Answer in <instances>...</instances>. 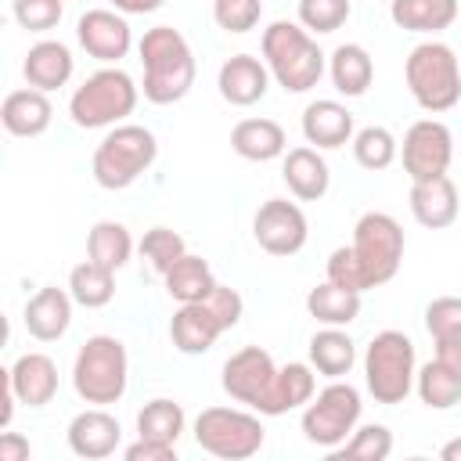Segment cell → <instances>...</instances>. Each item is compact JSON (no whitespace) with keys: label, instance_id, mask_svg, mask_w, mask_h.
Listing matches in <instances>:
<instances>
[{"label":"cell","instance_id":"obj_40","mask_svg":"<svg viewBox=\"0 0 461 461\" xmlns=\"http://www.w3.org/2000/svg\"><path fill=\"white\" fill-rule=\"evenodd\" d=\"M184 252H187V245H184V238H180L173 227H151V230H144V238H140V256L148 259V267H151L158 277H166L169 267H173Z\"/></svg>","mask_w":461,"mask_h":461},{"label":"cell","instance_id":"obj_31","mask_svg":"<svg viewBox=\"0 0 461 461\" xmlns=\"http://www.w3.org/2000/svg\"><path fill=\"white\" fill-rule=\"evenodd\" d=\"M306 313L321 324H331V328H346L360 317V292H349V288H339L331 281L324 285H313L306 292Z\"/></svg>","mask_w":461,"mask_h":461},{"label":"cell","instance_id":"obj_33","mask_svg":"<svg viewBox=\"0 0 461 461\" xmlns=\"http://www.w3.org/2000/svg\"><path fill=\"white\" fill-rule=\"evenodd\" d=\"M68 292L76 299V306H86V310H101L115 299V270L112 267H101L94 263L90 256L83 263L72 267L68 274Z\"/></svg>","mask_w":461,"mask_h":461},{"label":"cell","instance_id":"obj_29","mask_svg":"<svg viewBox=\"0 0 461 461\" xmlns=\"http://www.w3.org/2000/svg\"><path fill=\"white\" fill-rule=\"evenodd\" d=\"M162 281H166L169 299H176V303H205L212 295V288L220 285L216 274H212V267L202 256H194V252H184L169 267V274Z\"/></svg>","mask_w":461,"mask_h":461},{"label":"cell","instance_id":"obj_32","mask_svg":"<svg viewBox=\"0 0 461 461\" xmlns=\"http://www.w3.org/2000/svg\"><path fill=\"white\" fill-rule=\"evenodd\" d=\"M414 393L429 411H450L454 403H461V375L454 367H447L443 360H429L418 367L414 375Z\"/></svg>","mask_w":461,"mask_h":461},{"label":"cell","instance_id":"obj_30","mask_svg":"<svg viewBox=\"0 0 461 461\" xmlns=\"http://www.w3.org/2000/svg\"><path fill=\"white\" fill-rule=\"evenodd\" d=\"M310 364H313V371L324 375V378H342V375H349L353 364H357V346H353V339H349L342 328L324 324V328L310 339Z\"/></svg>","mask_w":461,"mask_h":461},{"label":"cell","instance_id":"obj_25","mask_svg":"<svg viewBox=\"0 0 461 461\" xmlns=\"http://www.w3.org/2000/svg\"><path fill=\"white\" fill-rule=\"evenodd\" d=\"M425 328L436 342V360L461 375V295H439L425 306Z\"/></svg>","mask_w":461,"mask_h":461},{"label":"cell","instance_id":"obj_28","mask_svg":"<svg viewBox=\"0 0 461 461\" xmlns=\"http://www.w3.org/2000/svg\"><path fill=\"white\" fill-rule=\"evenodd\" d=\"M328 76L342 97H360L375 79V61L360 43H339L328 54Z\"/></svg>","mask_w":461,"mask_h":461},{"label":"cell","instance_id":"obj_26","mask_svg":"<svg viewBox=\"0 0 461 461\" xmlns=\"http://www.w3.org/2000/svg\"><path fill=\"white\" fill-rule=\"evenodd\" d=\"M230 148L234 155H241L245 162H274L288 151V137L281 130V122L274 119H241L230 130Z\"/></svg>","mask_w":461,"mask_h":461},{"label":"cell","instance_id":"obj_45","mask_svg":"<svg viewBox=\"0 0 461 461\" xmlns=\"http://www.w3.org/2000/svg\"><path fill=\"white\" fill-rule=\"evenodd\" d=\"M122 457H126V461H176V447L158 443V439H140V436H137V443L122 447Z\"/></svg>","mask_w":461,"mask_h":461},{"label":"cell","instance_id":"obj_11","mask_svg":"<svg viewBox=\"0 0 461 461\" xmlns=\"http://www.w3.org/2000/svg\"><path fill=\"white\" fill-rule=\"evenodd\" d=\"M277 364L267 349L259 346H241L238 353L227 357L223 364V375H220V385L230 400L252 407L256 414H267L274 418V393H277Z\"/></svg>","mask_w":461,"mask_h":461},{"label":"cell","instance_id":"obj_10","mask_svg":"<svg viewBox=\"0 0 461 461\" xmlns=\"http://www.w3.org/2000/svg\"><path fill=\"white\" fill-rule=\"evenodd\" d=\"M360 389L342 382V378H331L321 393H313V400L303 407V436L313 443V447H324V450H335L342 447L353 429L360 425Z\"/></svg>","mask_w":461,"mask_h":461},{"label":"cell","instance_id":"obj_24","mask_svg":"<svg viewBox=\"0 0 461 461\" xmlns=\"http://www.w3.org/2000/svg\"><path fill=\"white\" fill-rule=\"evenodd\" d=\"M50 119H54V104L36 86L11 90L0 104V122L11 137H40V133H47Z\"/></svg>","mask_w":461,"mask_h":461},{"label":"cell","instance_id":"obj_27","mask_svg":"<svg viewBox=\"0 0 461 461\" xmlns=\"http://www.w3.org/2000/svg\"><path fill=\"white\" fill-rule=\"evenodd\" d=\"M389 18L403 32L436 36L454 25L457 0H389Z\"/></svg>","mask_w":461,"mask_h":461},{"label":"cell","instance_id":"obj_34","mask_svg":"<svg viewBox=\"0 0 461 461\" xmlns=\"http://www.w3.org/2000/svg\"><path fill=\"white\" fill-rule=\"evenodd\" d=\"M86 256L101 267H112V270H122L133 256V238L130 230L119 223V220H97L86 234Z\"/></svg>","mask_w":461,"mask_h":461},{"label":"cell","instance_id":"obj_2","mask_svg":"<svg viewBox=\"0 0 461 461\" xmlns=\"http://www.w3.org/2000/svg\"><path fill=\"white\" fill-rule=\"evenodd\" d=\"M259 50H263L270 76L288 94H306L324 76V50L317 47L313 32H306L299 22H288V18L270 22L263 29Z\"/></svg>","mask_w":461,"mask_h":461},{"label":"cell","instance_id":"obj_18","mask_svg":"<svg viewBox=\"0 0 461 461\" xmlns=\"http://www.w3.org/2000/svg\"><path fill=\"white\" fill-rule=\"evenodd\" d=\"M281 180L288 184V191L299 202H317L331 187V169H328L321 148L299 144V148H288L281 155Z\"/></svg>","mask_w":461,"mask_h":461},{"label":"cell","instance_id":"obj_44","mask_svg":"<svg viewBox=\"0 0 461 461\" xmlns=\"http://www.w3.org/2000/svg\"><path fill=\"white\" fill-rule=\"evenodd\" d=\"M205 303H209V310L220 317V324H223L227 331H230V328L241 321V313H245V299H241L238 288H230V285H216Z\"/></svg>","mask_w":461,"mask_h":461},{"label":"cell","instance_id":"obj_13","mask_svg":"<svg viewBox=\"0 0 461 461\" xmlns=\"http://www.w3.org/2000/svg\"><path fill=\"white\" fill-rule=\"evenodd\" d=\"M252 238L270 256H295L310 238L306 212L288 198H267L252 216Z\"/></svg>","mask_w":461,"mask_h":461},{"label":"cell","instance_id":"obj_14","mask_svg":"<svg viewBox=\"0 0 461 461\" xmlns=\"http://www.w3.org/2000/svg\"><path fill=\"white\" fill-rule=\"evenodd\" d=\"M76 40L101 65H119L133 47V32H130L126 14L112 11V7H90L86 14H79Z\"/></svg>","mask_w":461,"mask_h":461},{"label":"cell","instance_id":"obj_23","mask_svg":"<svg viewBox=\"0 0 461 461\" xmlns=\"http://www.w3.org/2000/svg\"><path fill=\"white\" fill-rule=\"evenodd\" d=\"M76 72V58L72 50L61 43V40H40L25 50V61H22V76L29 86L50 94L58 86H65Z\"/></svg>","mask_w":461,"mask_h":461},{"label":"cell","instance_id":"obj_48","mask_svg":"<svg viewBox=\"0 0 461 461\" xmlns=\"http://www.w3.org/2000/svg\"><path fill=\"white\" fill-rule=\"evenodd\" d=\"M439 457H443V461H461V436L450 439V443H443V447H439Z\"/></svg>","mask_w":461,"mask_h":461},{"label":"cell","instance_id":"obj_21","mask_svg":"<svg viewBox=\"0 0 461 461\" xmlns=\"http://www.w3.org/2000/svg\"><path fill=\"white\" fill-rule=\"evenodd\" d=\"M303 137H306V144H313L321 151L342 148L353 140V112L331 97L310 101L303 108Z\"/></svg>","mask_w":461,"mask_h":461},{"label":"cell","instance_id":"obj_37","mask_svg":"<svg viewBox=\"0 0 461 461\" xmlns=\"http://www.w3.org/2000/svg\"><path fill=\"white\" fill-rule=\"evenodd\" d=\"M349 144H353L357 166L360 169H371V173L389 169L396 162V155H400V144H396L393 130H385V126H364V130L353 133Z\"/></svg>","mask_w":461,"mask_h":461},{"label":"cell","instance_id":"obj_5","mask_svg":"<svg viewBox=\"0 0 461 461\" xmlns=\"http://www.w3.org/2000/svg\"><path fill=\"white\" fill-rule=\"evenodd\" d=\"M137 101H140V86L133 83V76L122 72L119 65H104L72 90L68 115L79 130H104L133 115Z\"/></svg>","mask_w":461,"mask_h":461},{"label":"cell","instance_id":"obj_42","mask_svg":"<svg viewBox=\"0 0 461 461\" xmlns=\"http://www.w3.org/2000/svg\"><path fill=\"white\" fill-rule=\"evenodd\" d=\"M11 14L25 32H50L61 22L65 7L61 0H11Z\"/></svg>","mask_w":461,"mask_h":461},{"label":"cell","instance_id":"obj_43","mask_svg":"<svg viewBox=\"0 0 461 461\" xmlns=\"http://www.w3.org/2000/svg\"><path fill=\"white\" fill-rule=\"evenodd\" d=\"M328 281L339 285V288H349V292H367L364 270H360V263H357L349 245H342V249H335L328 256Z\"/></svg>","mask_w":461,"mask_h":461},{"label":"cell","instance_id":"obj_41","mask_svg":"<svg viewBox=\"0 0 461 461\" xmlns=\"http://www.w3.org/2000/svg\"><path fill=\"white\" fill-rule=\"evenodd\" d=\"M259 18H263V0H212V22L230 36L252 32Z\"/></svg>","mask_w":461,"mask_h":461},{"label":"cell","instance_id":"obj_35","mask_svg":"<svg viewBox=\"0 0 461 461\" xmlns=\"http://www.w3.org/2000/svg\"><path fill=\"white\" fill-rule=\"evenodd\" d=\"M184 425H187L184 407L176 400H166V396H155L137 411V436L140 439H158V443L176 447Z\"/></svg>","mask_w":461,"mask_h":461},{"label":"cell","instance_id":"obj_1","mask_svg":"<svg viewBox=\"0 0 461 461\" xmlns=\"http://www.w3.org/2000/svg\"><path fill=\"white\" fill-rule=\"evenodd\" d=\"M137 50H140V65H144V83H140L144 101H151V104L184 101L187 90L194 86V68H198L184 32L173 25H155L140 36Z\"/></svg>","mask_w":461,"mask_h":461},{"label":"cell","instance_id":"obj_39","mask_svg":"<svg viewBox=\"0 0 461 461\" xmlns=\"http://www.w3.org/2000/svg\"><path fill=\"white\" fill-rule=\"evenodd\" d=\"M393 454V432L385 425H357L353 436L335 447V457H353V461H385Z\"/></svg>","mask_w":461,"mask_h":461},{"label":"cell","instance_id":"obj_17","mask_svg":"<svg viewBox=\"0 0 461 461\" xmlns=\"http://www.w3.org/2000/svg\"><path fill=\"white\" fill-rule=\"evenodd\" d=\"M72 292L58 285H43L22 310V324L36 342H58L72 324Z\"/></svg>","mask_w":461,"mask_h":461},{"label":"cell","instance_id":"obj_8","mask_svg":"<svg viewBox=\"0 0 461 461\" xmlns=\"http://www.w3.org/2000/svg\"><path fill=\"white\" fill-rule=\"evenodd\" d=\"M267 429L259 414L241 411V407H205L194 418V443L223 461H249L263 450Z\"/></svg>","mask_w":461,"mask_h":461},{"label":"cell","instance_id":"obj_38","mask_svg":"<svg viewBox=\"0 0 461 461\" xmlns=\"http://www.w3.org/2000/svg\"><path fill=\"white\" fill-rule=\"evenodd\" d=\"M299 14V25L313 36H328V32H339L349 14H353V4L349 0H299L295 7Z\"/></svg>","mask_w":461,"mask_h":461},{"label":"cell","instance_id":"obj_36","mask_svg":"<svg viewBox=\"0 0 461 461\" xmlns=\"http://www.w3.org/2000/svg\"><path fill=\"white\" fill-rule=\"evenodd\" d=\"M317 393V375H313V364H303V360H292L277 371V393H274V418L277 414H288L295 407H306Z\"/></svg>","mask_w":461,"mask_h":461},{"label":"cell","instance_id":"obj_46","mask_svg":"<svg viewBox=\"0 0 461 461\" xmlns=\"http://www.w3.org/2000/svg\"><path fill=\"white\" fill-rule=\"evenodd\" d=\"M29 439L22 432H0V461H29Z\"/></svg>","mask_w":461,"mask_h":461},{"label":"cell","instance_id":"obj_15","mask_svg":"<svg viewBox=\"0 0 461 461\" xmlns=\"http://www.w3.org/2000/svg\"><path fill=\"white\" fill-rule=\"evenodd\" d=\"M68 450L76 457H86V461H101V457H112L122 443V425L115 414H108L104 407H86L79 411L72 421H68Z\"/></svg>","mask_w":461,"mask_h":461},{"label":"cell","instance_id":"obj_9","mask_svg":"<svg viewBox=\"0 0 461 461\" xmlns=\"http://www.w3.org/2000/svg\"><path fill=\"white\" fill-rule=\"evenodd\" d=\"M349 249H353V256L364 270L367 288H382L385 281L396 277V270L403 263L407 238H403V227L396 223V216H389L382 209H371L357 220Z\"/></svg>","mask_w":461,"mask_h":461},{"label":"cell","instance_id":"obj_4","mask_svg":"<svg viewBox=\"0 0 461 461\" xmlns=\"http://www.w3.org/2000/svg\"><path fill=\"white\" fill-rule=\"evenodd\" d=\"M130 357L115 335H90L72 360V389L83 403L108 407L126 396Z\"/></svg>","mask_w":461,"mask_h":461},{"label":"cell","instance_id":"obj_20","mask_svg":"<svg viewBox=\"0 0 461 461\" xmlns=\"http://www.w3.org/2000/svg\"><path fill=\"white\" fill-rule=\"evenodd\" d=\"M7 382L25 407H47L58 396V364L47 353H22L7 367Z\"/></svg>","mask_w":461,"mask_h":461},{"label":"cell","instance_id":"obj_7","mask_svg":"<svg viewBox=\"0 0 461 461\" xmlns=\"http://www.w3.org/2000/svg\"><path fill=\"white\" fill-rule=\"evenodd\" d=\"M414 375H418V357H414V342L411 335L385 328L378 331L367 349H364V385L375 396V403H403L407 393L414 389Z\"/></svg>","mask_w":461,"mask_h":461},{"label":"cell","instance_id":"obj_12","mask_svg":"<svg viewBox=\"0 0 461 461\" xmlns=\"http://www.w3.org/2000/svg\"><path fill=\"white\" fill-rule=\"evenodd\" d=\"M400 162H403V173L411 176V184L432 180V176H447V169L454 162V133H450V126L439 122V119L411 122L407 133H403Z\"/></svg>","mask_w":461,"mask_h":461},{"label":"cell","instance_id":"obj_22","mask_svg":"<svg viewBox=\"0 0 461 461\" xmlns=\"http://www.w3.org/2000/svg\"><path fill=\"white\" fill-rule=\"evenodd\" d=\"M411 216L429 227V230H443L457 220L461 202H457V187L450 176H432V180H418L411 184Z\"/></svg>","mask_w":461,"mask_h":461},{"label":"cell","instance_id":"obj_6","mask_svg":"<svg viewBox=\"0 0 461 461\" xmlns=\"http://www.w3.org/2000/svg\"><path fill=\"white\" fill-rule=\"evenodd\" d=\"M403 79L418 108L432 115L450 112L461 101V65L454 47H447L443 40H421L418 47H411L403 61Z\"/></svg>","mask_w":461,"mask_h":461},{"label":"cell","instance_id":"obj_49","mask_svg":"<svg viewBox=\"0 0 461 461\" xmlns=\"http://www.w3.org/2000/svg\"><path fill=\"white\" fill-rule=\"evenodd\" d=\"M457 148H461V144H457Z\"/></svg>","mask_w":461,"mask_h":461},{"label":"cell","instance_id":"obj_3","mask_svg":"<svg viewBox=\"0 0 461 461\" xmlns=\"http://www.w3.org/2000/svg\"><path fill=\"white\" fill-rule=\"evenodd\" d=\"M155 158H158L155 133L148 126H137V122H119L94 148L90 169H94L97 187H104V191H126L130 184H137L155 166Z\"/></svg>","mask_w":461,"mask_h":461},{"label":"cell","instance_id":"obj_19","mask_svg":"<svg viewBox=\"0 0 461 461\" xmlns=\"http://www.w3.org/2000/svg\"><path fill=\"white\" fill-rule=\"evenodd\" d=\"M227 328L220 324V317L209 310V303H180L173 321H169V339L180 353L187 357H198V353H209L216 346V339L223 335Z\"/></svg>","mask_w":461,"mask_h":461},{"label":"cell","instance_id":"obj_16","mask_svg":"<svg viewBox=\"0 0 461 461\" xmlns=\"http://www.w3.org/2000/svg\"><path fill=\"white\" fill-rule=\"evenodd\" d=\"M216 86H220V97L234 108H252L256 101L267 97L270 90V68L263 58H252V54H230L220 72H216Z\"/></svg>","mask_w":461,"mask_h":461},{"label":"cell","instance_id":"obj_47","mask_svg":"<svg viewBox=\"0 0 461 461\" xmlns=\"http://www.w3.org/2000/svg\"><path fill=\"white\" fill-rule=\"evenodd\" d=\"M166 0H112V7L115 11H122V14H151V11H158Z\"/></svg>","mask_w":461,"mask_h":461}]
</instances>
